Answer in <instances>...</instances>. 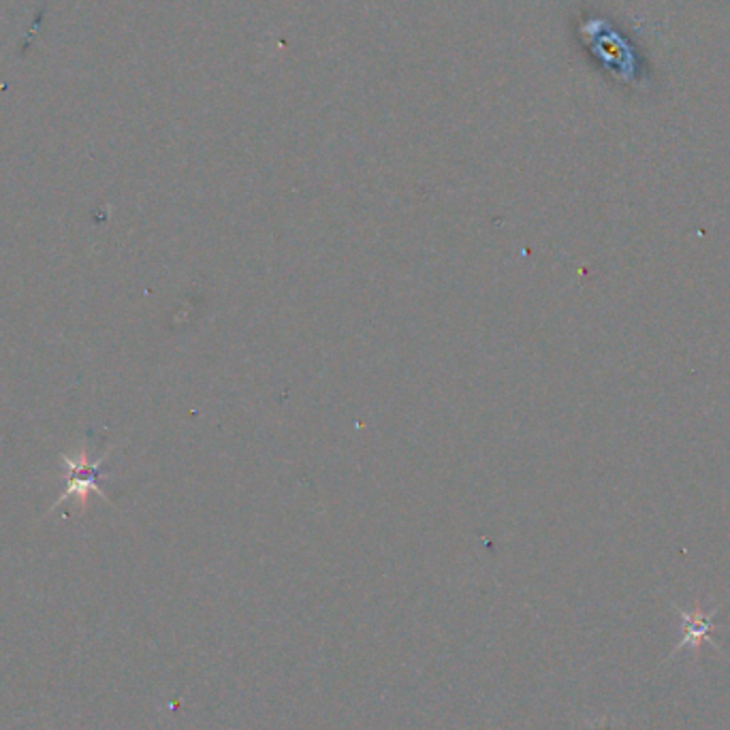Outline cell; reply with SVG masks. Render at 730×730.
<instances>
[{
	"instance_id": "1",
	"label": "cell",
	"mask_w": 730,
	"mask_h": 730,
	"mask_svg": "<svg viewBox=\"0 0 730 730\" xmlns=\"http://www.w3.org/2000/svg\"><path fill=\"white\" fill-rule=\"evenodd\" d=\"M64 459V466L69 472H73V477L69 479V483L64 487V493L60 498V502L67 498V495H73L75 491L80 495L86 498L88 491H97L98 495L105 498L103 489L98 486V472H100V464L103 459L95 462L93 466L86 462V455H80L77 459H71V457H62Z\"/></svg>"
}]
</instances>
